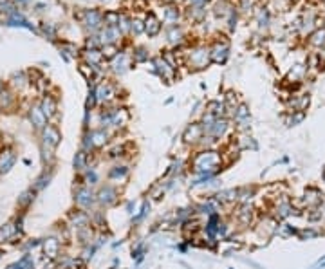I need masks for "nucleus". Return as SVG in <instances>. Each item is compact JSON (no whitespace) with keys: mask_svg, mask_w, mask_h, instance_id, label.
Listing matches in <instances>:
<instances>
[{"mask_svg":"<svg viewBox=\"0 0 325 269\" xmlns=\"http://www.w3.org/2000/svg\"><path fill=\"white\" fill-rule=\"evenodd\" d=\"M40 110L45 114V118H51L53 114L56 112V101L47 96V98L42 101V107H40Z\"/></svg>","mask_w":325,"mask_h":269,"instance_id":"nucleus-14","label":"nucleus"},{"mask_svg":"<svg viewBox=\"0 0 325 269\" xmlns=\"http://www.w3.org/2000/svg\"><path fill=\"white\" fill-rule=\"evenodd\" d=\"M15 164H17V152L9 146L0 148V175L9 174Z\"/></svg>","mask_w":325,"mask_h":269,"instance_id":"nucleus-8","label":"nucleus"},{"mask_svg":"<svg viewBox=\"0 0 325 269\" xmlns=\"http://www.w3.org/2000/svg\"><path fill=\"white\" fill-rule=\"evenodd\" d=\"M67 226H69V228H73L74 231L90 226V215H89V212H83V210H78V208L71 210V212H69V215H67Z\"/></svg>","mask_w":325,"mask_h":269,"instance_id":"nucleus-7","label":"nucleus"},{"mask_svg":"<svg viewBox=\"0 0 325 269\" xmlns=\"http://www.w3.org/2000/svg\"><path fill=\"white\" fill-rule=\"evenodd\" d=\"M36 191L33 190V188H27V190H24L20 195H18V201H17V206L22 210V212H26V210H29V208L33 206L34 199H36Z\"/></svg>","mask_w":325,"mask_h":269,"instance_id":"nucleus-12","label":"nucleus"},{"mask_svg":"<svg viewBox=\"0 0 325 269\" xmlns=\"http://www.w3.org/2000/svg\"><path fill=\"white\" fill-rule=\"evenodd\" d=\"M53 177H54V166H44L42 168V172H40V175L34 179V183H33V188L36 193H40L42 190H45L47 186L51 185V181H53Z\"/></svg>","mask_w":325,"mask_h":269,"instance_id":"nucleus-9","label":"nucleus"},{"mask_svg":"<svg viewBox=\"0 0 325 269\" xmlns=\"http://www.w3.org/2000/svg\"><path fill=\"white\" fill-rule=\"evenodd\" d=\"M96 237H98V231H96L92 226H87V228H81V230L74 231V239H76V242H78L81 247L92 246L96 241Z\"/></svg>","mask_w":325,"mask_h":269,"instance_id":"nucleus-10","label":"nucleus"},{"mask_svg":"<svg viewBox=\"0 0 325 269\" xmlns=\"http://www.w3.org/2000/svg\"><path fill=\"white\" fill-rule=\"evenodd\" d=\"M20 235H22V217L20 219L7 220L6 224L0 226V244L13 242Z\"/></svg>","mask_w":325,"mask_h":269,"instance_id":"nucleus-3","label":"nucleus"},{"mask_svg":"<svg viewBox=\"0 0 325 269\" xmlns=\"http://www.w3.org/2000/svg\"><path fill=\"white\" fill-rule=\"evenodd\" d=\"M121 191L119 186L112 185V183H103L96 188V201H98V208L101 210H108V208L116 206L119 202Z\"/></svg>","mask_w":325,"mask_h":269,"instance_id":"nucleus-1","label":"nucleus"},{"mask_svg":"<svg viewBox=\"0 0 325 269\" xmlns=\"http://www.w3.org/2000/svg\"><path fill=\"white\" fill-rule=\"evenodd\" d=\"M74 170H76V174H83L85 170L90 166V156L87 154L85 150H80L76 156H74Z\"/></svg>","mask_w":325,"mask_h":269,"instance_id":"nucleus-13","label":"nucleus"},{"mask_svg":"<svg viewBox=\"0 0 325 269\" xmlns=\"http://www.w3.org/2000/svg\"><path fill=\"white\" fill-rule=\"evenodd\" d=\"M129 177H130V164L123 163V161L114 163L112 168H108V172H107V183H112L116 186L125 185V181L129 179Z\"/></svg>","mask_w":325,"mask_h":269,"instance_id":"nucleus-4","label":"nucleus"},{"mask_svg":"<svg viewBox=\"0 0 325 269\" xmlns=\"http://www.w3.org/2000/svg\"><path fill=\"white\" fill-rule=\"evenodd\" d=\"M202 135H204V130H202V125H191L188 127L183 135V139L188 146H197L199 145V141L202 139Z\"/></svg>","mask_w":325,"mask_h":269,"instance_id":"nucleus-11","label":"nucleus"},{"mask_svg":"<svg viewBox=\"0 0 325 269\" xmlns=\"http://www.w3.org/2000/svg\"><path fill=\"white\" fill-rule=\"evenodd\" d=\"M74 208L83 210V212H90L98 208V201H96V190L90 186L78 185L74 188Z\"/></svg>","mask_w":325,"mask_h":269,"instance_id":"nucleus-2","label":"nucleus"},{"mask_svg":"<svg viewBox=\"0 0 325 269\" xmlns=\"http://www.w3.org/2000/svg\"><path fill=\"white\" fill-rule=\"evenodd\" d=\"M40 247L44 249V255L47 257V260H53V262H56L58 258L62 257V239L60 237H47V239H44L42 241V244H40Z\"/></svg>","mask_w":325,"mask_h":269,"instance_id":"nucleus-5","label":"nucleus"},{"mask_svg":"<svg viewBox=\"0 0 325 269\" xmlns=\"http://www.w3.org/2000/svg\"><path fill=\"white\" fill-rule=\"evenodd\" d=\"M233 220L237 222V226L241 228H249L255 220V212L253 208L249 206V202L246 204H237V210L233 212Z\"/></svg>","mask_w":325,"mask_h":269,"instance_id":"nucleus-6","label":"nucleus"},{"mask_svg":"<svg viewBox=\"0 0 325 269\" xmlns=\"http://www.w3.org/2000/svg\"><path fill=\"white\" fill-rule=\"evenodd\" d=\"M0 255H2V251H0Z\"/></svg>","mask_w":325,"mask_h":269,"instance_id":"nucleus-16","label":"nucleus"},{"mask_svg":"<svg viewBox=\"0 0 325 269\" xmlns=\"http://www.w3.org/2000/svg\"><path fill=\"white\" fill-rule=\"evenodd\" d=\"M33 258H31V255H29V253H26V255H24L22 258H20V260H18V262H15V264H11V266H9V268L7 269H33Z\"/></svg>","mask_w":325,"mask_h":269,"instance_id":"nucleus-15","label":"nucleus"}]
</instances>
